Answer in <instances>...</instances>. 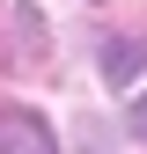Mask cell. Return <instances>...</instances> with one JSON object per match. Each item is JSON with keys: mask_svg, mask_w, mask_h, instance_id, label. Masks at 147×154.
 I'll return each instance as SVG.
<instances>
[{"mask_svg": "<svg viewBox=\"0 0 147 154\" xmlns=\"http://www.w3.org/2000/svg\"><path fill=\"white\" fill-rule=\"evenodd\" d=\"M133 132H147V95H140V103H133Z\"/></svg>", "mask_w": 147, "mask_h": 154, "instance_id": "cell-3", "label": "cell"}, {"mask_svg": "<svg viewBox=\"0 0 147 154\" xmlns=\"http://www.w3.org/2000/svg\"><path fill=\"white\" fill-rule=\"evenodd\" d=\"M140 66H147V44H103V73H110V81H118V88L133 81Z\"/></svg>", "mask_w": 147, "mask_h": 154, "instance_id": "cell-2", "label": "cell"}, {"mask_svg": "<svg viewBox=\"0 0 147 154\" xmlns=\"http://www.w3.org/2000/svg\"><path fill=\"white\" fill-rule=\"evenodd\" d=\"M0 154H59V140H52V125L37 110L0 103Z\"/></svg>", "mask_w": 147, "mask_h": 154, "instance_id": "cell-1", "label": "cell"}]
</instances>
